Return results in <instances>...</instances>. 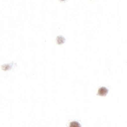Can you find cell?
I'll return each instance as SVG.
<instances>
[{"label":"cell","mask_w":127,"mask_h":127,"mask_svg":"<svg viewBox=\"0 0 127 127\" xmlns=\"http://www.w3.org/2000/svg\"><path fill=\"white\" fill-rule=\"evenodd\" d=\"M108 90L107 88L105 87H101L100 89H99L98 91V95H101V96H105L108 93Z\"/></svg>","instance_id":"cell-1"},{"label":"cell","mask_w":127,"mask_h":127,"mask_svg":"<svg viewBox=\"0 0 127 127\" xmlns=\"http://www.w3.org/2000/svg\"><path fill=\"white\" fill-rule=\"evenodd\" d=\"M69 127H81V125L76 121H73L70 124Z\"/></svg>","instance_id":"cell-2"}]
</instances>
